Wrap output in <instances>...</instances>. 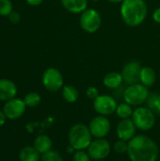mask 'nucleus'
<instances>
[{
  "label": "nucleus",
  "mask_w": 160,
  "mask_h": 161,
  "mask_svg": "<svg viewBox=\"0 0 160 161\" xmlns=\"http://www.w3.org/2000/svg\"><path fill=\"white\" fill-rule=\"evenodd\" d=\"M52 140L47 135H39L34 141V147L40 152L41 155L52 150Z\"/></svg>",
  "instance_id": "17"
},
{
  "label": "nucleus",
  "mask_w": 160,
  "mask_h": 161,
  "mask_svg": "<svg viewBox=\"0 0 160 161\" xmlns=\"http://www.w3.org/2000/svg\"><path fill=\"white\" fill-rule=\"evenodd\" d=\"M101 23V15L94 8H87L81 13L79 18V24L81 28L88 33L96 32L100 28Z\"/></svg>",
  "instance_id": "6"
},
{
  "label": "nucleus",
  "mask_w": 160,
  "mask_h": 161,
  "mask_svg": "<svg viewBox=\"0 0 160 161\" xmlns=\"http://www.w3.org/2000/svg\"><path fill=\"white\" fill-rule=\"evenodd\" d=\"M91 1H98V0H91Z\"/></svg>",
  "instance_id": "34"
},
{
  "label": "nucleus",
  "mask_w": 160,
  "mask_h": 161,
  "mask_svg": "<svg viewBox=\"0 0 160 161\" xmlns=\"http://www.w3.org/2000/svg\"><path fill=\"white\" fill-rule=\"evenodd\" d=\"M158 154L157 144L146 135H136L128 142L127 155L131 161H157Z\"/></svg>",
  "instance_id": "1"
},
{
  "label": "nucleus",
  "mask_w": 160,
  "mask_h": 161,
  "mask_svg": "<svg viewBox=\"0 0 160 161\" xmlns=\"http://www.w3.org/2000/svg\"><path fill=\"white\" fill-rule=\"evenodd\" d=\"M42 84L50 92H58L63 88V76L56 68H48L42 75Z\"/></svg>",
  "instance_id": "9"
},
{
  "label": "nucleus",
  "mask_w": 160,
  "mask_h": 161,
  "mask_svg": "<svg viewBox=\"0 0 160 161\" xmlns=\"http://www.w3.org/2000/svg\"><path fill=\"white\" fill-rule=\"evenodd\" d=\"M137 127L132 119L122 120L117 125V136L119 140L129 142L136 136Z\"/></svg>",
  "instance_id": "13"
},
{
  "label": "nucleus",
  "mask_w": 160,
  "mask_h": 161,
  "mask_svg": "<svg viewBox=\"0 0 160 161\" xmlns=\"http://www.w3.org/2000/svg\"><path fill=\"white\" fill-rule=\"evenodd\" d=\"M153 19H154V21H155L156 23L160 24V7L159 8H157L154 11V13H153Z\"/></svg>",
  "instance_id": "30"
},
{
  "label": "nucleus",
  "mask_w": 160,
  "mask_h": 161,
  "mask_svg": "<svg viewBox=\"0 0 160 161\" xmlns=\"http://www.w3.org/2000/svg\"><path fill=\"white\" fill-rule=\"evenodd\" d=\"M73 161H91V158L88 152L85 150H78L74 153Z\"/></svg>",
  "instance_id": "27"
},
{
  "label": "nucleus",
  "mask_w": 160,
  "mask_h": 161,
  "mask_svg": "<svg viewBox=\"0 0 160 161\" xmlns=\"http://www.w3.org/2000/svg\"><path fill=\"white\" fill-rule=\"evenodd\" d=\"M62 96L64 100L68 103H74L79 97V92L74 86L65 85L62 88Z\"/></svg>",
  "instance_id": "20"
},
{
  "label": "nucleus",
  "mask_w": 160,
  "mask_h": 161,
  "mask_svg": "<svg viewBox=\"0 0 160 161\" xmlns=\"http://www.w3.org/2000/svg\"><path fill=\"white\" fill-rule=\"evenodd\" d=\"M41 95L37 92H29L24 98L25 104L26 105V107H29V108L37 107L41 103Z\"/></svg>",
  "instance_id": "23"
},
{
  "label": "nucleus",
  "mask_w": 160,
  "mask_h": 161,
  "mask_svg": "<svg viewBox=\"0 0 160 161\" xmlns=\"http://www.w3.org/2000/svg\"><path fill=\"white\" fill-rule=\"evenodd\" d=\"M27 2V4H29L30 6H38L40 4H41V2L43 0H25Z\"/></svg>",
  "instance_id": "31"
},
{
  "label": "nucleus",
  "mask_w": 160,
  "mask_h": 161,
  "mask_svg": "<svg viewBox=\"0 0 160 161\" xmlns=\"http://www.w3.org/2000/svg\"><path fill=\"white\" fill-rule=\"evenodd\" d=\"M87 150L91 159L102 160L109 155L111 151V145L105 138L95 139L92 140Z\"/></svg>",
  "instance_id": "8"
},
{
  "label": "nucleus",
  "mask_w": 160,
  "mask_h": 161,
  "mask_svg": "<svg viewBox=\"0 0 160 161\" xmlns=\"http://www.w3.org/2000/svg\"><path fill=\"white\" fill-rule=\"evenodd\" d=\"M8 19H9V21H10L11 23H13V24H17V23L20 21L21 17H20V15H19V13H18V12L12 11V12L8 15Z\"/></svg>",
  "instance_id": "29"
},
{
  "label": "nucleus",
  "mask_w": 160,
  "mask_h": 161,
  "mask_svg": "<svg viewBox=\"0 0 160 161\" xmlns=\"http://www.w3.org/2000/svg\"><path fill=\"white\" fill-rule=\"evenodd\" d=\"M63 8L71 13H82L87 9V0H61Z\"/></svg>",
  "instance_id": "15"
},
{
  "label": "nucleus",
  "mask_w": 160,
  "mask_h": 161,
  "mask_svg": "<svg viewBox=\"0 0 160 161\" xmlns=\"http://www.w3.org/2000/svg\"><path fill=\"white\" fill-rule=\"evenodd\" d=\"M144 1H145V0H144Z\"/></svg>",
  "instance_id": "35"
},
{
  "label": "nucleus",
  "mask_w": 160,
  "mask_h": 161,
  "mask_svg": "<svg viewBox=\"0 0 160 161\" xmlns=\"http://www.w3.org/2000/svg\"><path fill=\"white\" fill-rule=\"evenodd\" d=\"M12 12V4L10 0H0V15L8 16Z\"/></svg>",
  "instance_id": "26"
},
{
  "label": "nucleus",
  "mask_w": 160,
  "mask_h": 161,
  "mask_svg": "<svg viewBox=\"0 0 160 161\" xmlns=\"http://www.w3.org/2000/svg\"><path fill=\"white\" fill-rule=\"evenodd\" d=\"M149 94L150 92L146 86L141 83H136L125 88L124 100L131 106H141L147 101Z\"/></svg>",
  "instance_id": "4"
},
{
  "label": "nucleus",
  "mask_w": 160,
  "mask_h": 161,
  "mask_svg": "<svg viewBox=\"0 0 160 161\" xmlns=\"http://www.w3.org/2000/svg\"><path fill=\"white\" fill-rule=\"evenodd\" d=\"M19 158L21 161H39L41 154L34 146H25L20 151Z\"/></svg>",
  "instance_id": "18"
},
{
  "label": "nucleus",
  "mask_w": 160,
  "mask_h": 161,
  "mask_svg": "<svg viewBox=\"0 0 160 161\" xmlns=\"http://www.w3.org/2000/svg\"><path fill=\"white\" fill-rule=\"evenodd\" d=\"M86 94H87L88 98L92 99V100H95V99L100 95V94H99V91H98V89H97L96 87H93V86L89 87V88L87 89V91H86Z\"/></svg>",
  "instance_id": "28"
},
{
  "label": "nucleus",
  "mask_w": 160,
  "mask_h": 161,
  "mask_svg": "<svg viewBox=\"0 0 160 161\" xmlns=\"http://www.w3.org/2000/svg\"><path fill=\"white\" fill-rule=\"evenodd\" d=\"M92 142V135L89 126L84 124L74 125L69 131V143L75 150L88 149Z\"/></svg>",
  "instance_id": "3"
},
{
  "label": "nucleus",
  "mask_w": 160,
  "mask_h": 161,
  "mask_svg": "<svg viewBox=\"0 0 160 161\" xmlns=\"http://www.w3.org/2000/svg\"><path fill=\"white\" fill-rule=\"evenodd\" d=\"M26 108V105L25 104L24 100L19 98H12L6 102L3 111L6 117L9 120H16L23 116Z\"/></svg>",
  "instance_id": "11"
},
{
  "label": "nucleus",
  "mask_w": 160,
  "mask_h": 161,
  "mask_svg": "<svg viewBox=\"0 0 160 161\" xmlns=\"http://www.w3.org/2000/svg\"><path fill=\"white\" fill-rule=\"evenodd\" d=\"M147 15V5L144 0H124L121 6V16L129 26L140 25Z\"/></svg>",
  "instance_id": "2"
},
{
  "label": "nucleus",
  "mask_w": 160,
  "mask_h": 161,
  "mask_svg": "<svg viewBox=\"0 0 160 161\" xmlns=\"http://www.w3.org/2000/svg\"><path fill=\"white\" fill-rule=\"evenodd\" d=\"M141 65L140 62L136 60H132L127 62L122 72L124 82L127 85H133L140 82V76H141Z\"/></svg>",
  "instance_id": "12"
},
{
  "label": "nucleus",
  "mask_w": 160,
  "mask_h": 161,
  "mask_svg": "<svg viewBox=\"0 0 160 161\" xmlns=\"http://www.w3.org/2000/svg\"><path fill=\"white\" fill-rule=\"evenodd\" d=\"M146 104H147V108L151 109L155 114L160 115V93L158 92L150 93L146 101Z\"/></svg>",
  "instance_id": "21"
},
{
  "label": "nucleus",
  "mask_w": 160,
  "mask_h": 161,
  "mask_svg": "<svg viewBox=\"0 0 160 161\" xmlns=\"http://www.w3.org/2000/svg\"><path fill=\"white\" fill-rule=\"evenodd\" d=\"M133 111L134 110L132 108V106L127 104L126 102H124L118 104L115 113L121 120H124V119H130V117H132L133 115Z\"/></svg>",
  "instance_id": "22"
},
{
  "label": "nucleus",
  "mask_w": 160,
  "mask_h": 161,
  "mask_svg": "<svg viewBox=\"0 0 160 161\" xmlns=\"http://www.w3.org/2000/svg\"><path fill=\"white\" fill-rule=\"evenodd\" d=\"M41 161H63V158L61 157V155L56 151V150H50L49 152L42 154L41 158Z\"/></svg>",
  "instance_id": "24"
},
{
  "label": "nucleus",
  "mask_w": 160,
  "mask_h": 161,
  "mask_svg": "<svg viewBox=\"0 0 160 161\" xmlns=\"http://www.w3.org/2000/svg\"><path fill=\"white\" fill-rule=\"evenodd\" d=\"M123 82H124V79H123L122 74L117 73V72H111V73L107 74L103 79V83L105 87L110 90L118 89L119 87L122 86Z\"/></svg>",
  "instance_id": "16"
},
{
  "label": "nucleus",
  "mask_w": 160,
  "mask_h": 161,
  "mask_svg": "<svg viewBox=\"0 0 160 161\" xmlns=\"http://www.w3.org/2000/svg\"><path fill=\"white\" fill-rule=\"evenodd\" d=\"M118 103L111 95L102 94L93 101L94 110L102 116H108L116 112Z\"/></svg>",
  "instance_id": "7"
},
{
  "label": "nucleus",
  "mask_w": 160,
  "mask_h": 161,
  "mask_svg": "<svg viewBox=\"0 0 160 161\" xmlns=\"http://www.w3.org/2000/svg\"><path fill=\"white\" fill-rule=\"evenodd\" d=\"M6 115H5V113H4V111H2V110H0V126H2L4 124H5V122H6Z\"/></svg>",
  "instance_id": "32"
},
{
  "label": "nucleus",
  "mask_w": 160,
  "mask_h": 161,
  "mask_svg": "<svg viewBox=\"0 0 160 161\" xmlns=\"http://www.w3.org/2000/svg\"><path fill=\"white\" fill-rule=\"evenodd\" d=\"M132 121L137 129L141 131H148L152 129L156 124V114L148 108L139 107L133 111Z\"/></svg>",
  "instance_id": "5"
},
{
  "label": "nucleus",
  "mask_w": 160,
  "mask_h": 161,
  "mask_svg": "<svg viewBox=\"0 0 160 161\" xmlns=\"http://www.w3.org/2000/svg\"><path fill=\"white\" fill-rule=\"evenodd\" d=\"M156 73L155 71L150 67H142L141 71V76H140V82L143 84L144 86L151 87L154 85L156 81Z\"/></svg>",
  "instance_id": "19"
},
{
  "label": "nucleus",
  "mask_w": 160,
  "mask_h": 161,
  "mask_svg": "<svg viewBox=\"0 0 160 161\" xmlns=\"http://www.w3.org/2000/svg\"><path fill=\"white\" fill-rule=\"evenodd\" d=\"M17 93L16 85L8 79H0V101H8Z\"/></svg>",
  "instance_id": "14"
},
{
  "label": "nucleus",
  "mask_w": 160,
  "mask_h": 161,
  "mask_svg": "<svg viewBox=\"0 0 160 161\" xmlns=\"http://www.w3.org/2000/svg\"><path fill=\"white\" fill-rule=\"evenodd\" d=\"M113 149L115 151V153L119 154V155H124V154H127V150H128V142L123 141V140H118L117 142H114L113 144Z\"/></svg>",
  "instance_id": "25"
},
{
  "label": "nucleus",
  "mask_w": 160,
  "mask_h": 161,
  "mask_svg": "<svg viewBox=\"0 0 160 161\" xmlns=\"http://www.w3.org/2000/svg\"><path fill=\"white\" fill-rule=\"evenodd\" d=\"M108 1L110 3H120V2H123L124 0H108Z\"/></svg>",
  "instance_id": "33"
},
{
  "label": "nucleus",
  "mask_w": 160,
  "mask_h": 161,
  "mask_svg": "<svg viewBox=\"0 0 160 161\" xmlns=\"http://www.w3.org/2000/svg\"><path fill=\"white\" fill-rule=\"evenodd\" d=\"M110 122L107 116L98 115L91 119L89 125V129L95 139L105 138L110 131Z\"/></svg>",
  "instance_id": "10"
}]
</instances>
